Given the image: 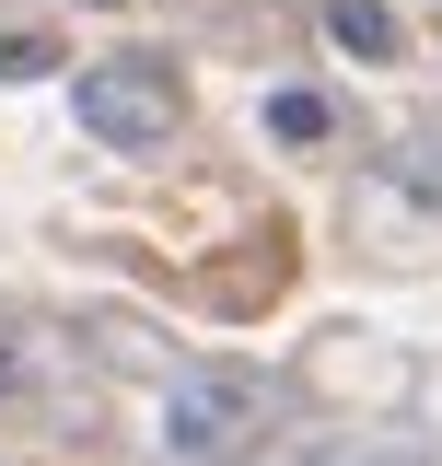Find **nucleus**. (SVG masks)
Listing matches in <instances>:
<instances>
[{
	"label": "nucleus",
	"mask_w": 442,
	"mask_h": 466,
	"mask_svg": "<svg viewBox=\"0 0 442 466\" xmlns=\"http://www.w3.org/2000/svg\"><path fill=\"white\" fill-rule=\"evenodd\" d=\"M70 116H82L105 152H164L175 140V94H164V70H140V58H94V70L70 82Z\"/></svg>",
	"instance_id": "obj_1"
},
{
	"label": "nucleus",
	"mask_w": 442,
	"mask_h": 466,
	"mask_svg": "<svg viewBox=\"0 0 442 466\" xmlns=\"http://www.w3.org/2000/svg\"><path fill=\"white\" fill-rule=\"evenodd\" d=\"M268 420V373H186L164 397V443L175 455H221V443H245Z\"/></svg>",
	"instance_id": "obj_2"
},
{
	"label": "nucleus",
	"mask_w": 442,
	"mask_h": 466,
	"mask_svg": "<svg viewBox=\"0 0 442 466\" xmlns=\"http://www.w3.org/2000/svg\"><path fill=\"white\" fill-rule=\"evenodd\" d=\"M326 47L337 58H396V12L385 0H326Z\"/></svg>",
	"instance_id": "obj_3"
},
{
	"label": "nucleus",
	"mask_w": 442,
	"mask_h": 466,
	"mask_svg": "<svg viewBox=\"0 0 442 466\" xmlns=\"http://www.w3.org/2000/svg\"><path fill=\"white\" fill-rule=\"evenodd\" d=\"M268 128L291 140V152H315V140H326L337 116H326V94H315V82H279V94H268Z\"/></svg>",
	"instance_id": "obj_4"
},
{
	"label": "nucleus",
	"mask_w": 442,
	"mask_h": 466,
	"mask_svg": "<svg viewBox=\"0 0 442 466\" xmlns=\"http://www.w3.org/2000/svg\"><path fill=\"white\" fill-rule=\"evenodd\" d=\"M385 175H396V187H431V198H442V128H407V140L385 152Z\"/></svg>",
	"instance_id": "obj_5"
},
{
	"label": "nucleus",
	"mask_w": 442,
	"mask_h": 466,
	"mask_svg": "<svg viewBox=\"0 0 442 466\" xmlns=\"http://www.w3.org/2000/svg\"><path fill=\"white\" fill-rule=\"evenodd\" d=\"M291 466H419V455H396V443H315V455H291Z\"/></svg>",
	"instance_id": "obj_6"
},
{
	"label": "nucleus",
	"mask_w": 442,
	"mask_h": 466,
	"mask_svg": "<svg viewBox=\"0 0 442 466\" xmlns=\"http://www.w3.org/2000/svg\"><path fill=\"white\" fill-rule=\"evenodd\" d=\"M47 58H58L47 35H0V82H35V70H47Z\"/></svg>",
	"instance_id": "obj_7"
},
{
	"label": "nucleus",
	"mask_w": 442,
	"mask_h": 466,
	"mask_svg": "<svg viewBox=\"0 0 442 466\" xmlns=\"http://www.w3.org/2000/svg\"><path fill=\"white\" fill-rule=\"evenodd\" d=\"M12 385H24V350H12V339H0V397H12Z\"/></svg>",
	"instance_id": "obj_8"
}]
</instances>
